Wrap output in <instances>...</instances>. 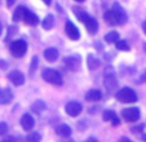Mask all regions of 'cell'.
Here are the masks:
<instances>
[{
  "label": "cell",
  "instance_id": "6da1fadb",
  "mask_svg": "<svg viewBox=\"0 0 146 142\" xmlns=\"http://www.w3.org/2000/svg\"><path fill=\"white\" fill-rule=\"evenodd\" d=\"M104 18L108 22L109 25H124L127 22V14L124 13V11L121 9V7L119 4H114L113 9L108 11L105 14H104Z\"/></svg>",
  "mask_w": 146,
  "mask_h": 142
},
{
  "label": "cell",
  "instance_id": "7a4b0ae2",
  "mask_svg": "<svg viewBox=\"0 0 146 142\" xmlns=\"http://www.w3.org/2000/svg\"><path fill=\"white\" fill-rule=\"evenodd\" d=\"M41 76L48 84L56 85V87H60V85L64 84V79H62V75L60 74V71L53 70V68H45Z\"/></svg>",
  "mask_w": 146,
  "mask_h": 142
},
{
  "label": "cell",
  "instance_id": "3957f363",
  "mask_svg": "<svg viewBox=\"0 0 146 142\" xmlns=\"http://www.w3.org/2000/svg\"><path fill=\"white\" fill-rule=\"evenodd\" d=\"M115 98L121 104H133V102L137 101V94H136V92L132 88L125 87L121 88L119 92H116Z\"/></svg>",
  "mask_w": 146,
  "mask_h": 142
},
{
  "label": "cell",
  "instance_id": "277c9868",
  "mask_svg": "<svg viewBox=\"0 0 146 142\" xmlns=\"http://www.w3.org/2000/svg\"><path fill=\"white\" fill-rule=\"evenodd\" d=\"M11 53L13 57L16 58H21L23 57V56L26 54V52H27V43H26L25 40H14L13 43L11 44Z\"/></svg>",
  "mask_w": 146,
  "mask_h": 142
},
{
  "label": "cell",
  "instance_id": "5b68a950",
  "mask_svg": "<svg viewBox=\"0 0 146 142\" xmlns=\"http://www.w3.org/2000/svg\"><path fill=\"white\" fill-rule=\"evenodd\" d=\"M121 116L128 123H136L140 119V109L138 107H128L121 111Z\"/></svg>",
  "mask_w": 146,
  "mask_h": 142
},
{
  "label": "cell",
  "instance_id": "8992f818",
  "mask_svg": "<svg viewBox=\"0 0 146 142\" xmlns=\"http://www.w3.org/2000/svg\"><path fill=\"white\" fill-rule=\"evenodd\" d=\"M83 107L82 105L79 104V102L76 101H71V102H67L66 106H65V111H66V114L69 115V116H78V115H80V112H82Z\"/></svg>",
  "mask_w": 146,
  "mask_h": 142
},
{
  "label": "cell",
  "instance_id": "52a82bcc",
  "mask_svg": "<svg viewBox=\"0 0 146 142\" xmlns=\"http://www.w3.org/2000/svg\"><path fill=\"white\" fill-rule=\"evenodd\" d=\"M8 79L13 83V85L16 87H19V85H22L25 83V75L18 70H14V71H11L8 74Z\"/></svg>",
  "mask_w": 146,
  "mask_h": 142
},
{
  "label": "cell",
  "instance_id": "ba28073f",
  "mask_svg": "<svg viewBox=\"0 0 146 142\" xmlns=\"http://www.w3.org/2000/svg\"><path fill=\"white\" fill-rule=\"evenodd\" d=\"M65 30H66V34L71 40H79L80 38V33L78 30V27L72 23L71 21H67L66 22V26H65Z\"/></svg>",
  "mask_w": 146,
  "mask_h": 142
},
{
  "label": "cell",
  "instance_id": "9c48e42d",
  "mask_svg": "<svg viewBox=\"0 0 146 142\" xmlns=\"http://www.w3.org/2000/svg\"><path fill=\"white\" fill-rule=\"evenodd\" d=\"M65 66L67 67V70L70 71H76L80 66V58L78 56H70V57H66L64 61Z\"/></svg>",
  "mask_w": 146,
  "mask_h": 142
},
{
  "label": "cell",
  "instance_id": "30bf717a",
  "mask_svg": "<svg viewBox=\"0 0 146 142\" xmlns=\"http://www.w3.org/2000/svg\"><path fill=\"white\" fill-rule=\"evenodd\" d=\"M21 127H22L25 131H31L35 125V120H34V117L31 116V114H23L22 117H21Z\"/></svg>",
  "mask_w": 146,
  "mask_h": 142
},
{
  "label": "cell",
  "instance_id": "8fae6325",
  "mask_svg": "<svg viewBox=\"0 0 146 142\" xmlns=\"http://www.w3.org/2000/svg\"><path fill=\"white\" fill-rule=\"evenodd\" d=\"M101 98H102V93H101V90H98V89H91V90H88L86 94V100L89 102H97Z\"/></svg>",
  "mask_w": 146,
  "mask_h": 142
},
{
  "label": "cell",
  "instance_id": "7c38bea8",
  "mask_svg": "<svg viewBox=\"0 0 146 142\" xmlns=\"http://www.w3.org/2000/svg\"><path fill=\"white\" fill-rule=\"evenodd\" d=\"M23 22H25L26 25H29V26H36L39 23V18H38L36 14L33 13V12L27 11L26 12V14H25V18H23Z\"/></svg>",
  "mask_w": 146,
  "mask_h": 142
},
{
  "label": "cell",
  "instance_id": "4fadbf2b",
  "mask_svg": "<svg viewBox=\"0 0 146 142\" xmlns=\"http://www.w3.org/2000/svg\"><path fill=\"white\" fill-rule=\"evenodd\" d=\"M13 98V94L9 89H0V105H8Z\"/></svg>",
  "mask_w": 146,
  "mask_h": 142
},
{
  "label": "cell",
  "instance_id": "5bb4252c",
  "mask_svg": "<svg viewBox=\"0 0 146 142\" xmlns=\"http://www.w3.org/2000/svg\"><path fill=\"white\" fill-rule=\"evenodd\" d=\"M56 133L60 137L66 138V137H70V134H71V128L66 124H60V125L56 127Z\"/></svg>",
  "mask_w": 146,
  "mask_h": 142
},
{
  "label": "cell",
  "instance_id": "9a60e30c",
  "mask_svg": "<svg viewBox=\"0 0 146 142\" xmlns=\"http://www.w3.org/2000/svg\"><path fill=\"white\" fill-rule=\"evenodd\" d=\"M44 58L48 62H56L58 58V50L56 48H48L44 50Z\"/></svg>",
  "mask_w": 146,
  "mask_h": 142
},
{
  "label": "cell",
  "instance_id": "2e32d148",
  "mask_svg": "<svg viewBox=\"0 0 146 142\" xmlns=\"http://www.w3.org/2000/svg\"><path fill=\"white\" fill-rule=\"evenodd\" d=\"M72 12H74V14L76 16V18L79 19V22H82V23H86V22L91 18V17L88 16V13H87V12H84L82 8L75 7V8H72Z\"/></svg>",
  "mask_w": 146,
  "mask_h": 142
},
{
  "label": "cell",
  "instance_id": "e0dca14e",
  "mask_svg": "<svg viewBox=\"0 0 146 142\" xmlns=\"http://www.w3.org/2000/svg\"><path fill=\"white\" fill-rule=\"evenodd\" d=\"M84 25H86V27H87V30H88L89 34H92V35L97 34V31H98V23H97V21L94 18L91 17Z\"/></svg>",
  "mask_w": 146,
  "mask_h": 142
},
{
  "label": "cell",
  "instance_id": "ac0fdd59",
  "mask_svg": "<svg viewBox=\"0 0 146 142\" xmlns=\"http://www.w3.org/2000/svg\"><path fill=\"white\" fill-rule=\"evenodd\" d=\"M26 12H27V8H25V7H18V8L16 9V12L13 13V21L14 22L23 21Z\"/></svg>",
  "mask_w": 146,
  "mask_h": 142
},
{
  "label": "cell",
  "instance_id": "d6986e66",
  "mask_svg": "<svg viewBox=\"0 0 146 142\" xmlns=\"http://www.w3.org/2000/svg\"><path fill=\"white\" fill-rule=\"evenodd\" d=\"M45 109H47V105L43 101H35L31 105V111L35 112V114H41Z\"/></svg>",
  "mask_w": 146,
  "mask_h": 142
},
{
  "label": "cell",
  "instance_id": "ffe728a7",
  "mask_svg": "<svg viewBox=\"0 0 146 142\" xmlns=\"http://www.w3.org/2000/svg\"><path fill=\"white\" fill-rule=\"evenodd\" d=\"M53 25H54V17H53L52 14H48V16L43 19V22H41V26H43L44 30H50V29L53 27Z\"/></svg>",
  "mask_w": 146,
  "mask_h": 142
},
{
  "label": "cell",
  "instance_id": "44dd1931",
  "mask_svg": "<svg viewBox=\"0 0 146 142\" xmlns=\"http://www.w3.org/2000/svg\"><path fill=\"white\" fill-rule=\"evenodd\" d=\"M119 40V34L116 31H110L109 34L105 35V41L108 44H113V43H116Z\"/></svg>",
  "mask_w": 146,
  "mask_h": 142
},
{
  "label": "cell",
  "instance_id": "7402d4cb",
  "mask_svg": "<svg viewBox=\"0 0 146 142\" xmlns=\"http://www.w3.org/2000/svg\"><path fill=\"white\" fill-rule=\"evenodd\" d=\"M87 62H88V68L89 70H94V68H97L100 66V61L97 60L93 54L88 56V61H87Z\"/></svg>",
  "mask_w": 146,
  "mask_h": 142
},
{
  "label": "cell",
  "instance_id": "603a6c76",
  "mask_svg": "<svg viewBox=\"0 0 146 142\" xmlns=\"http://www.w3.org/2000/svg\"><path fill=\"white\" fill-rule=\"evenodd\" d=\"M115 46L116 49L120 50V52H128L129 50V45H128V43L125 40H118L115 43Z\"/></svg>",
  "mask_w": 146,
  "mask_h": 142
},
{
  "label": "cell",
  "instance_id": "cb8c5ba5",
  "mask_svg": "<svg viewBox=\"0 0 146 142\" xmlns=\"http://www.w3.org/2000/svg\"><path fill=\"white\" fill-rule=\"evenodd\" d=\"M115 112L111 111V110H106V111H104V114H102V119L105 121H111L115 117Z\"/></svg>",
  "mask_w": 146,
  "mask_h": 142
},
{
  "label": "cell",
  "instance_id": "d4e9b609",
  "mask_svg": "<svg viewBox=\"0 0 146 142\" xmlns=\"http://www.w3.org/2000/svg\"><path fill=\"white\" fill-rule=\"evenodd\" d=\"M40 139L41 137L38 132H33V133H30L27 136V142H40Z\"/></svg>",
  "mask_w": 146,
  "mask_h": 142
},
{
  "label": "cell",
  "instance_id": "484cf974",
  "mask_svg": "<svg viewBox=\"0 0 146 142\" xmlns=\"http://www.w3.org/2000/svg\"><path fill=\"white\" fill-rule=\"evenodd\" d=\"M36 67H38V57H33V61H31V65H30V75H34L35 72Z\"/></svg>",
  "mask_w": 146,
  "mask_h": 142
},
{
  "label": "cell",
  "instance_id": "4316f807",
  "mask_svg": "<svg viewBox=\"0 0 146 142\" xmlns=\"http://www.w3.org/2000/svg\"><path fill=\"white\" fill-rule=\"evenodd\" d=\"M142 131H143V125H142V124H138V125L131 127V132H133V133H142Z\"/></svg>",
  "mask_w": 146,
  "mask_h": 142
},
{
  "label": "cell",
  "instance_id": "83f0119b",
  "mask_svg": "<svg viewBox=\"0 0 146 142\" xmlns=\"http://www.w3.org/2000/svg\"><path fill=\"white\" fill-rule=\"evenodd\" d=\"M7 132H8V125H7V123L1 121L0 123V136H4Z\"/></svg>",
  "mask_w": 146,
  "mask_h": 142
},
{
  "label": "cell",
  "instance_id": "f1b7e54d",
  "mask_svg": "<svg viewBox=\"0 0 146 142\" xmlns=\"http://www.w3.org/2000/svg\"><path fill=\"white\" fill-rule=\"evenodd\" d=\"M119 124H120V120H119L118 117L115 116V117L113 119V120H111V125H113V127H118Z\"/></svg>",
  "mask_w": 146,
  "mask_h": 142
},
{
  "label": "cell",
  "instance_id": "f546056e",
  "mask_svg": "<svg viewBox=\"0 0 146 142\" xmlns=\"http://www.w3.org/2000/svg\"><path fill=\"white\" fill-rule=\"evenodd\" d=\"M140 82L141 83H146V71L143 72L142 75H141V78H140Z\"/></svg>",
  "mask_w": 146,
  "mask_h": 142
},
{
  "label": "cell",
  "instance_id": "4dcf8cb0",
  "mask_svg": "<svg viewBox=\"0 0 146 142\" xmlns=\"http://www.w3.org/2000/svg\"><path fill=\"white\" fill-rule=\"evenodd\" d=\"M84 142H98V141H97V139L94 138V137H89V138H88V139H86Z\"/></svg>",
  "mask_w": 146,
  "mask_h": 142
},
{
  "label": "cell",
  "instance_id": "1f68e13d",
  "mask_svg": "<svg viewBox=\"0 0 146 142\" xmlns=\"http://www.w3.org/2000/svg\"><path fill=\"white\" fill-rule=\"evenodd\" d=\"M13 4H14V0H7V5H8L9 8H11Z\"/></svg>",
  "mask_w": 146,
  "mask_h": 142
},
{
  "label": "cell",
  "instance_id": "d6a6232c",
  "mask_svg": "<svg viewBox=\"0 0 146 142\" xmlns=\"http://www.w3.org/2000/svg\"><path fill=\"white\" fill-rule=\"evenodd\" d=\"M119 142H132L129 138H127V137H123V138H120V141Z\"/></svg>",
  "mask_w": 146,
  "mask_h": 142
},
{
  "label": "cell",
  "instance_id": "836d02e7",
  "mask_svg": "<svg viewBox=\"0 0 146 142\" xmlns=\"http://www.w3.org/2000/svg\"><path fill=\"white\" fill-rule=\"evenodd\" d=\"M4 142H16V141H14L13 137H8V138L4 139Z\"/></svg>",
  "mask_w": 146,
  "mask_h": 142
},
{
  "label": "cell",
  "instance_id": "e575fe53",
  "mask_svg": "<svg viewBox=\"0 0 146 142\" xmlns=\"http://www.w3.org/2000/svg\"><path fill=\"white\" fill-rule=\"evenodd\" d=\"M142 31H143V34L146 35V21L142 22Z\"/></svg>",
  "mask_w": 146,
  "mask_h": 142
},
{
  "label": "cell",
  "instance_id": "d590c367",
  "mask_svg": "<svg viewBox=\"0 0 146 142\" xmlns=\"http://www.w3.org/2000/svg\"><path fill=\"white\" fill-rule=\"evenodd\" d=\"M41 1H43L45 5H50V3H52V0H41Z\"/></svg>",
  "mask_w": 146,
  "mask_h": 142
},
{
  "label": "cell",
  "instance_id": "8d00e7d4",
  "mask_svg": "<svg viewBox=\"0 0 146 142\" xmlns=\"http://www.w3.org/2000/svg\"><path fill=\"white\" fill-rule=\"evenodd\" d=\"M141 141L146 142V133H145V134H142V136H141Z\"/></svg>",
  "mask_w": 146,
  "mask_h": 142
},
{
  "label": "cell",
  "instance_id": "74e56055",
  "mask_svg": "<svg viewBox=\"0 0 146 142\" xmlns=\"http://www.w3.org/2000/svg\"><path fill=\"white\" fill-rule=\"evenodd\" d=\"M1 33H3V25L0 23V35H1Z\"/></svg>",
  "mask_w": 146,
  "mask_h": 142
},
{
  "label": "cell",
  "instance_id": "f35d334b",
  "mask_svg": "<svg viewBox=\"0 0 146 142\" xmlns=\"http://www.w3.org/2000/svg\"><path fill=\"white\" fill-rule=\"evenodd\" d=\"M75 1H78V3H84L86 0H75Z\"/></svg>",
  "mask_w": 146,
  "mask_h": 142
}]
</instances>
